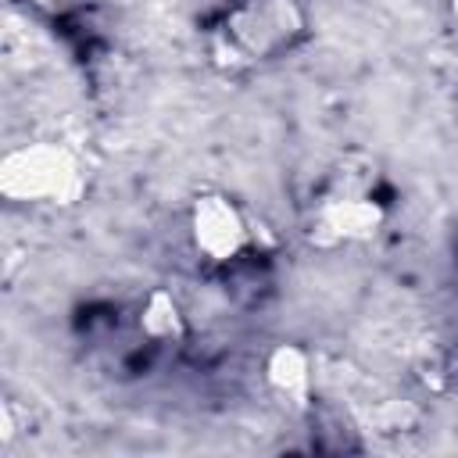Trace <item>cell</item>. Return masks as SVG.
Segmentation results:
<instances>
[{
  "label": "cell",
  "mask_w": 458,
  "mask_h": 458,
  "mask_svg": "<svg viewBox=\"0 0 458 458\" xmlns=\"http://www.w3.org/2000/svg\"><path fill=\"white\" fill-rule=\"evenodd\" d=\"M304 36V14L293 0H243L215 29V54L229 68H247L293 50Z\"/></svg>",
  "instance_id": "1"
},
{
  "label": "cell",
  "mask_w": 458,
  "mask_h": 458,
  "mask_svg": "<svg viewBox=\"0 0 458 458\" xmlns=\"http://www.w3.org/2000/svg\"><path fill=\"white\" fill-rule=\"evenodd\" d=\"M0 190L25 204H72L82 193V168L57 143H29L4 157Z\"/></svg>",
  "instance_id": "2"
},
{
  "label": "cell",
  "mask_w": 458,
  "mask_h": 458,
  "mask_svg": "<svg viewBox=\"0 0 458 458\" xmlns=\"http://www.w3.org/2000/svg\"><path fill=\"white\" fill-rule=\"evenodd\" d=\"M386 211L372 193H354V190H336L322 186V193L311 204L308 218V236L318 247H340V243H358L379 233Z\"/></svg>",
  "instance_id": "3"
},
{
  "label": "cell",
  "mask_w": 458,
  "mask_h": 458,
  "mask_svg": "<svg viewBox=\"0 0 458 458\" xmlns=\"http://www.w3.org/2000/svg\"><path fill=\"white\" fill-rule=\"evenodd\" d=\"M190 225H193V243L204 258L218 261V265H229L236 258H243L247 250H261L258 236H265V229H258L247 211L233 200V197H222V193H208L193 204V215H190Z\"/></svg>",
  "instance_id": "4"
},
{
  "label": "cell",
  "mask_w": 458,
  "mask_h": 458,
  "mask_svg": "<svg viewBox=\"0 0 458 458\" xmlns=\"http://www.w3.org/2000/svg\"><path fill=\"white\" fill-rule=\"evenodd\" d=\"M265 376H268L272 390L293 404H304L311 394V361H308V351L297 344L272 347V354L265 361Z\"/></svg>",
  "instance_id": "5"
},
{
  "label": "cell",
  "mask_w": 458,
  "mask_h": 458,
  "mask_svg": "<svg viewBox=\"0 0 458 458\" xmlns=\"http://www.w3.org/2000/svg\"><path fill=\"white\" fill-rule=\"evenodd\" d=\"M140 326L150 340H182L186 333V318L179 301L168 290H150L143 308H140Z\"/></svg>",
  "instance_id": "6"
}]
</instances>
